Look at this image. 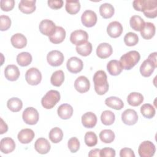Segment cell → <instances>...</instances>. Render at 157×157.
<instances>
[{
	"instance_id": "1",
	"label": "cell",
	"mask_w": 157,
	"mask_h": 157,
	"mask_svg": "<svg viewBox=\"0 0 157 157\" xmlns=\"http://www.w3.org/2000/svg\"><path fill=\"white\" fill-rule=\"evenodd\" d=\"M132 5L135 10L143 12L147 18H154L157 16L156 0H135Z\"/></svg>"
},
{
	"instance_id": "2",
	"label": "cell",
	"mask_w": 157,
	"mask_h": 157,
	"mask_svg": "<svg viewBox=\"0 0 157 157\" xmlns=\"http://www.w3.org/2000/svg\"><path fill=\"white\" fill-rule=\"evenodd\" d=\"M93 82L94 90L99 95L104 94L109 90L107 77L104 71L100 70L94 74Z\"/></svg>"
},
{
	"instance_id": "3",
	"label": "cell",
	"mask_w": 157,
	"mask_h": 157,
	"mask_svg": "<svg viewBox=\"0 0 157 157\" xmlns=\"http://www.w3.org/2000/svg\"><path fill=\"white\" fill-rule=\"evenodd\" d=\"M140 55L137 51L132 50L123 55L120 62L123 69L126 70L131 69L139 61Z\"/></svg>"
},
{
	"instance_id": "4",
	"label": "cell",
	"mask_w": 157,
	"mask_h": 157,
	"mask_svg": "<svg viewBox=\"0 0 157 157\" xmlns=\"http://www.w3.org/2000/svg\"><path fill=\"white\" fill-rule=\"evenodd\" d=\"M60 100V94L56 90H49L41 99L43 107L46 109H52Z\"/></svg>"
},
{
	"instance_id": "5",
	"label": "cell",
	"mask_w": 157,
	"mask_h": 157,
	"mask_svg": "<svg viewBox=\"0 0 157 157\" xmlns=\"http://www.w3.org/2000/svg\"><path fill=\"white\" fill-rule=\"evenodd\" d=\"M22 118L25 123L30 125H34L37 123L39 115L36 109L32 107H29L26 108L23 111Z\"/></svg>"
},
{
	"instance_id": "6",
	"label": "cell",
	"mask_w": 157,
	"mask_h": 157,
	"mask_svg": "<svg viewBox=\"0 0 157 157\" xmlns=\"http://www.w3.org/2000/svg\"><path fill=\"white\" fill-rule=\"evenodd\" d=\"M155 145L149 140L142 142L138 148V153L140 157H151L155 155Z\"/></svg>"
},
{
	"instance_id": "7",
	"label": "cell",
	"mask_w": 157,
	"mask_h": 157,
	"mask_svg": "<svg viewBox=\"0 0 157 157\" xmlns=\"http://www.w3.org/2000/svg\"><path fill=\"white\" fill-rule=\"evenodd\" d=\"M25 79L28 84L31 85H37L41 82V72L37 68L31 67L26 71L25 74Z\"/></svg>"
},
{
	"instance_id": "8",
	"label": "cell",
	"mask_w": 157,
	"mask_h": 157,
	"mask_svg": "<svg viewBox=\"0 0 157 157\" xmlns=\"http://www.w3.org/2000/svg\"><path fill=\"white\" fill-rule=\"evenodd\" d=\"M88 39V33L85 31L81 30V29L75 30L73 31L71 34V36H70L71 42L73 44L77 46L86 43Z\"/></svg>"
},
{
	"instance_id": "9",
	"label": "cell",
	"mask_w": 157,
	"mask_h": 157,
	"mask_svg": "<svg viewBox=\"0 0 157 157\" xmlns=\"http://www.w3.org/2000/svg\"><path fill=\"white\" fill-rule=\"evenodd\" d=\"M47 60L50 66L54 67L59 66L64 61V55L58 50H52L47 54Z\"/></svg>"
},
{
	"instance_id": "10",
	"label": "cell",
	"mask_w": 157,
	"mask_h": 157,
	"mask_svg": "<svg viewBox=\"0 0 157 157\" xmlns=\"http://www.w3.org/2000/svg\"><path fill=\"white\" fill-rule=\"evenodd\" d=\"M81 21L85 26L88 28L93 27L97 22L96 13L93 10H86L82 13Z\"/></svg>"
},
{
	"instance_id": "11",
	"label": "cell",
	"mask_w": 157,
	"mask_h": 157,
	"mask_svg": "<svg viewBox=\"0 0 157 157\" xmlns=\"http://www.w3.org/2000/svg\"><path fill=\"white\" fill-rule=\"evenodd\" d=\"M67 70L74 74L80 72L83 67V61L78 58L73 56L70 58L66 63Z\"/></svg>"
},
{
	"instance_id": "12",
	"label": "cell",
	"mask_w": 157,
	"mask_h": 157,
	"mask_svg": "<svg viewBox=\"0 0 157 157\" xmlns=\"http://www.w3.org/2000/svg\"><path fill=\"white\" fill-rule=\"evenodd\" d=\"M40 32L45 36H50L56 29L55 24L50 20L45 19L40 21L39 26Z\"/></svg>"
},
{
	"instance_id": "13",
	"label": "cell",
	"mask_w": 157,
	"mask_h": 157,
	"mask_svg": "<svg viewBox=\"0 0 157 157\" xmlns=\"http://www.w3.org/2000/svg\"><path fill=\"white\" fill-rule=\"evenodd\" d=\"M121 120L127 125H133L137 123L138 115L134 110L128 109L122 113Z\"/></svg>"
},
{
	"instance_id": "14",
	"label": "cell",
	"mask_w": 157,
	"mask_h": 157,
	"mask_svg": "<svg viewBox=\"0 0 157 157\" xmlns=\"http://www.w3.org/2000/svg\"><path fill=\"white\" fill-rule=\"evenodd\" d=\"M74 87L75 90L80 93L87 92L90 87L89 80L85 76L78 77L74 82Z\"/></svg>"
},
{
	"instance_id": "15",
	"label": "cell",
	"mask_w": 157,
	"mask_h": 157,
	"mask_svg": "<svg viewBox=\"0 0 157 157\" xmlns=\"http://www.w3.org/2000/svg\"><path fill=\"white\" fill-rule=\"evenodd\" d=\"M123 29L121 24L118 21H114L108 25L107 27V33L110 37L112 38H117L121 36Z\"/></svg>"
},
{
	"instance_id": "16",
	"label": "cell",
	"mask_w": 157,
	"mask_h": 157,
	"mask_svg": "<svg viewBox=\"0 0 157 157\" xmlns=\"http://www.w3.org/2000/svg\"><path fill=\"white\" fill-rule=\"evenodd\" d=\"M113 52L112 46L108 43H101L96 48L97 56L102 59H105L109 57Z\"/></svg>"
},
{
	"instance_id": "17",
	"label": "cell",
	"mask_w": 157,
	"mask_h": 157,
	"mask_svg": "<svg viewBox=\"0 0 157 157\" xmlns=\"http://www.w3.org/2000/svg\"><path fill=\"white\" fill-rule=\"evenodd\" d=\"M35 150L40 154H46L49 152L51 146L47 139L40 137L36 140L34 143Z\"/></svg>"
},
{
	"instance_id": "18",
	"label": "cell",
	"mask_w": 157,
	"mask_h": 157,
	"mask_svg": "<svg viewBox=\"0 0 157 157\" xmlns=\"http://www.w3.org/2000/svg\"><path fill=\"white\" fill-rule=\"evenodd\" d=\"M15 148V143L10 137H5L1 139L0 143L1 151L4 154L12 152Z\"/></svg>"
},
{
	"instance_id": "19",
	"label": "cell",
	"mask_w": 157,
	"mask_h": 157,
	"mask_svg": "<svg viewBox=\"0 0 157 157\" xmlns=\"http://www.w3.org/2000/svg\"><path fill=\"white\" fill-rule=\"evenodd\" d=\"M34 136V132L32 129L26 128L21 129L18 132L17 137L20 143L26 144L31 142L33 140Z\"/></svg>"
},
{
	"instance_id": "20",
	"label": "cell",
	"mask_w": 157,
	"mask_h": 157,
	"mask_svg": "<svg viewBox=\"0 0 157 157\" xmlns=\"http://www.w3.org/2000/svg\"><path fill=\"white\" fill-rule=\"evenodd\" d=\"M36 0H21L18 4V8L24 13H31L36 10Z\"/></svg>"
},
{
	"instance_id": "21",
	"label": "cell",
	"mask_w": 157,
	"mask_h": 157,
	"mask_svg": "<svg viewBox=\"0 0 157 157\" xmlns=\"http://www.w3.org/2000/svg\"><path fill=\"white\" fill-rule=\"evenodd\" d=\"M82 123L84 127L86 128H92L96 124L97 117L91 112H86L82 117Z\"/></svg>"
},
{
	"instance_id": "22",
	"label": "cell",
	"mask_w": 157,
	"mask_h": 157,
	"mask_svg": "<svg viewBox=\"0 0 157 157\" xmlns=\"http://www.w3.org/2000/svg\"><path fill=\"white\" fill-rule=\"evenodd\" d=\"M5 77L10 81L17 80L20 76V71L18 67L14 64L7 66L4 69Z\"/></svg>"
},
{
	"instance_id": "23",
	"label": "cell",
	"mask_w": 157,
	"mask_h": 157,
	"mask_svg": "<svg viewBox=\"0 0 157 157\" xmlns=\"http://www.w3.org/2000/svg\"><path fill=\"white\" fill-rule=\"evenodd\" d=\"M66 31L61 26H56V29L53 34L49 36L50 41L55 44L61 43L65 39Z\"/></svg>"
},
{
	"instance_id": "24",
	"label": "cell",
	"mask_w": 157,
	"mask_h": 157,
	"mask_svg": "<svg viewBox=\"0 0 157 157\" xmlns=\"http://www.w3.org/2000/svg\"><path fill=\"white\" fill-rule=\"evenodd\" d=\"M155 31L156 28L153 23L146 22L143 28L140 30V34L144 39L149 40L155 36Z\"/></svg>"
},
{
	"instance_id": "25",
	"label": "cell",
	"mask_w": 157,
	"mask_h": 157,
	"mask_svg": "<svg viewBox=\"0 0 157 157\" xmlns=\"http://www.w3.org/2000/svg\"><path fill=\"white\" fill-rule=\"evenodd\" d=\"M156 67L151 61L147 59L144 61L140 67V72L141 75L145 77H150L153 72L155 69Z\"/></svg>"
},
{
	"instance_id": "26",
	"label": "cell",
	"mask_w": 157,
	"mask_h": 157,
	"mask_svg": "<svg viewBox=\"0 0 157 157\" xmlns=\"http://www.w3.org/2000/svg\"><path fill=\"white\" fill-rule=\"evenodd\" d=\"M10 41L13 47L19 49L24 48L27 44V39L26 37L21 33L13 34L11 37Z\"/></svg>"
},
{
	"instance_id": "27",
	"label": "cell",
	"mask_w": 157,
	"mask_h": 157,
	"mask_svg": "<svg viewBox=\"0 0 157 157\" xmlns=\"http://www.w3.org/2000/svg\"><path fill=\"white\" fill-rule=\"evenodd\" d=\"M57 113L59 118L63 120L70 118L73 114V108L68 104H63L59 106Z\"/></svg>"
},
{
	"instance_id": "28",
	"label": "cell",
	"mask_w": 157,
	"mask_h": 157,
	"mask_svg": "<svg viewBox=\"0 0 157 157\" xmlns=\"http://www.w3.org/2000/svg\"><path fill=\"white\" fill-rule=\"evenodd\" d=\"M107 69L108 72L113 76L119 75L123 68L120 62V61L116 59L110 60L107 64Z\"/></svg>"
},
{
	"instance_id": "29",
	"label": "cell",
	"mask_w": 157,
	"mask_h": 157,
	"mask_svg": "<svg viewBox=\"0 0 157 157\" xmlns=\"http://www.w3.org/2000/svg\"><path fill=\"white\" fill-rule=\"evenodd\" d=\"M105 104L108 107L115 110H121L124 106V103L122 100L115 96L107 98L105 100Z\"/></svg>"
},
{
	"instance_id": "30",
	"label": "cell",
	"mask_w": 157,
	"mask_h": 157,
	"mask_svg": "<svg viewBox=\"0 0 157 157\" xmlns=\"http://www.w3.org/2000/svg\"><path fill=\"white\" fill-rule=\"evenodd\" d=\"M114 12V7L112 4L109 3H104L101 4L99 7L100 15L104 18H111L113 15Z\"/></svg>"
},
{
	"instance_id": "31",
	"label": "cell",
	"mask_w": 157,
	"mask_h": 157,
	"mask_svg": "<svg viewBox=\"0 0 157 157\" xmlns=\"http://www.w3.org/2000/svg\"><path fill=\"white\" fill-rule=\"evenodd\" d=\"M127 101L128 103L131 106H139L144 101V96L139 93L132 92L128 96Z\"/></svg>"
},
{
	"instance_id": "32",
	"label": "cell",
	"mask_w": 157,
	"mask_h": 157,
	"mask_svg": "<svg viewBox=\"0 0 157 157\" xmlns=\"http://www.w3.org/2000/svg\"><path fill=\"white\" fill-rule=\"evenodd\" d=\"M129 24L132 29L136 31H140L145 25V21L139 15H133L130 18Z\"/></svg>"
},
{
	"instance_id": "33",
	"label": "cell",
	"mask_w": 157,
	"mask_h": 157,
	"mask_svg": "<svg viewBox=\"0 0 157 157\" xmlns=\"http://www.w3.org/2000/svg\"><path fill=\"white\" fill-rule=\"evenodd\" d=\"M64 80V74L63 71L58 70L54 72L50 78L51 83L55 86H60Z\"/></svg>"
},
{
	"instance_id": "34",
	"label": "cell",
	"mask_w": 157,
	"mask_h": 157,
	"mask_svg": "<svg viewBox=\"0 0 157 157\" xmlns=\"http://www.w3.org/2000/svg\"><path fill=\"white\" fill-rule=\"evenodd\" d=\"M65 9L67 13L74 15L78 13L80 9V3L78 1H66Z\"/></svg>"
},
{
	"instance_id": "35",
	"label": "cell",
	"mask_w": 157,
	"mask_h": 157,
	"mask_svg": "<svg viewBox=\"0 0 157 157\" xmlns=\"http://www.w3.org/2000/svg\"><path fill=\"white\" fill-rule=\"evenodd\" d=\"M7 107L10 110L13 112H19L23 106V103L21 99L18 98H12L9 99L7 102Z\"/></svg>"
},
{
	"instance_id": "36",
	"label": "cell",
	"mask_w": 157,
	"mask_h": 157,
	"mask_svg": "<svg viewBox=\"0 0 157 157\" xmlns=\"http://www.w3.org/2000/svg\"><path fill=\"white\" fill-rule=\"evenodd\" d=\"M50 140L55 144H57L61 141L63 137V131L58 127L52 128L48 134Z\"/></svg>"
},
{
	"instance_id": "37",
	"label": "cell",
	"mask_w": 157,
	"mask_h": 157,
	"mask_svg": "<svg viewBox=\"0 0 157 157\" xmlns=\"http://www.w3.org/2000/svg\"><path fill=\"white\" fill-rule=\"evenodd\" d=\"M32 61V56L28 52H21L17 56V62L21 66H27Z\"/></svg>"
},
{
	"instance_id": "38",
	"label": "cell",
	"mask_w": 157,
	"mask_h": 157,
	"mask_svg": "<svg viewBox=\"0 0 157 157\" xmlns=\"http://www.w3.org/2000/svg\"><path fill=\"white\" fill-rule=\"evenodd\" d=\"M115 114L110 110H104L101 115V120L102 123L106 126L112 124L115 121Z\"/></svg>"
},
{
	"instance_id": "39",
	"label": "cell",
	"mask_w": 157,
	"mask_h": 157,
	"mask_svg": "<svg viewBox=\"0 0 157 157\" xmlns=\"http://www.w3.org/2000/svg\"><path fill=\"white\" fill-rule=\"evenodd\" d=\"M142 115L147 118H152L155 115V109L150 104H144L140 107Z\"/></svg>"
},
{
	"instance_id": "40",
	"label": "cell",
	"mask_w": 157,
	"mask_h": 157,
	"mask_svg": "<svg viewBox=\"0 0 157 157\" xmlns=\"http://www.w3.org/2000/svg\"><path fill=\"white\" fill-rule=\"evenodd\" d=\"M101 140L105 144H109L115 139V134L111 129H104L99 134Z\"/></svg>"
},
{
	"instance_id": "41",
	"label": "cell",
	"mask_w": 157,
	"mask_h": 157,
	"mask_svg": "<svg viewBox=\"0 0 157 157\" xmlns=\"http://www.w3.org/2000/svg\"><path fill=\"white\" fill-rule=\"evenodd\" d=\"M77 52L83 56H88L92 52V45L90 42H86V43L76 47Z\"/></svg>"
},
{
	"instance_id": "42",
	"label": "cell",
	"mask_w": 157,
	"mask_h": 157,
	"mask_svg": "<svg viewBox=\"0 0 157 157\" xmlns=\"http://www.w3.org/2000/svg\"><path fill=\"white\" fill-rule=\"evenodd\" d=\"M139 42V37L137 34L134 33H128L124 37V44L129 47L136 45Z\"/></svg>"
},
{
	"instance_id": "43",
	"label": "cell",
	"mask_w": 157,
	"mask_h": 157,
	"mask_svg": "<svg viewBox=\"0 0 157 157\" xmlns=\"http://www.w3.org/2000/svg\"><path fill=\"white\" fill-rule=\"evenodd\" d=\"M84 140H85V144L87 146L91 147L95 146L97 144L98 137L96 134L94 132L92 131H90V132H87L85 134Z\"/></svg>"
},
{
	"instance_id": "44",
	"label": "cell",
	"mask_w": 157,
	"mask_h": 157,
	"mask_svg": "<svg viewBox=\"0 0 157 157\" xmlns=\"http://www.w3.org/2000/svg\"><path fill=\"white\" fill-rule=\"evenodd\" d=\"M67 147L71 153L77 152L80 148V142L77 137H71L67 142Z\"/></svg>"
},
{
	"instance_id": "45",
	"label": "cell",
	"mask_w": 157,
	"mask_h": 157,
	"mask_svg": "<svg viewBox=\"0 0 157 157\" xmlns=\"http://www.w3.org/2000/svg\"><path fill=\"white\" fill-rule=\"evenodd\" d=\"M11 26V20L7 15H1L0 17V29L2 31L7 30Z\"/></svg>"
},
{
	"instance_id": "46",
	"label": "cell",
	"mask_w": 157,
	"mask_h": 157,
	"mask_svg": "<svg viewBox=\"0 0 157 157\" xmlns=\"http://www.w3.org/2000/svg\"><path fill=\"white\" fill-rule=\"evenodd\" d=\"M15 5L14 0H1L0 1V6L3 11H10L13 9Z\"/></svg>"
},
{
	"instance_id": "47",
	"label": "cell",
	"mask_w": 157,
	"mask_h": 157,
	"mask_svg": "<svg viewBox=\"0 0 157 157\" xmlns=\"http://www.w3.org/2000/svg\"><path fill=\"white\" fill-rule=\"evenodd\" d=\"M100 156L103 157H114L115 156V151L112 148H103L100 151Z\"/></svg>"
},
{
	"instance_id": "48",
	"label": "cell",
	"mask_w": 157,
	"mask_h": 157,
	"mask_svg": "<svg viewBox=\"0 0 157 157\" xmlns=\"http://www.w3.org/2000/svg\"><path fill=\"white\" fill-rule=\"evenodd\" d=\"M120 157H134L133 150L129 148H123L120 151Z\"/></svg>"
},
{
	"instance_id": "49",
	"label": "cell",
	"mask_w": 157,
	"mask_h": 157,
	"mask_svg": "<svg viewBox=\"0 0 157 157\" xmlns=\"http://www.w3.org/2000/svg\"><path fill=\"white\" fill-rule=\"evenodd\" d=\"M48 6L53 9H58L63 7V1L57 0V1H48L47 2Z\"/></svg>"
},
{
	"instance_id": "50",
	"label": "cell",
	"mask_w": 157,
	"mask_h": 157,
	"mask_svg": "<svg viewBox=\"0 0 157 157\" xmlns=\"http://www.w3.org/2000/svg\"><path fill=\"white\" fill-rule=\"evenodd\" d=\"M8 130V126L7 124L4 121L2 118H1V128H0V134H2L6 132Z\"/></svg>"
},
{
	"instance_id": "51",
	"label": "cell",
	"mask_w": 157,
	"mask_h": 157,
	"mask_svg": "<svg viewBox=\"0 0 157 157\" xmlns=\"http://www.w3.org/2000/svg\"><path fill=\"white\" fill-rule=\"evenodd\" d=\"M100 149L98 148H95L93 150H90V151L88 153V156L91 157V156H100Z\"/></svg>"
},
{
	"instance_id": "52",
	"label": "cell",
	"mask_w": 157,
	"mask_h": 157,
	"mask_svg": "<svg viewBox=\"0 0 157 157\" xmlns=\"http://www.w3.org/2000/svg\"><path fill=\"white\" fill-rule=\"evenodd\" d=\"M156 52L151 53L148 57V59H149L150 61H151L155 66H157V63H156Z\"/></svg>"
}]
</instances>
